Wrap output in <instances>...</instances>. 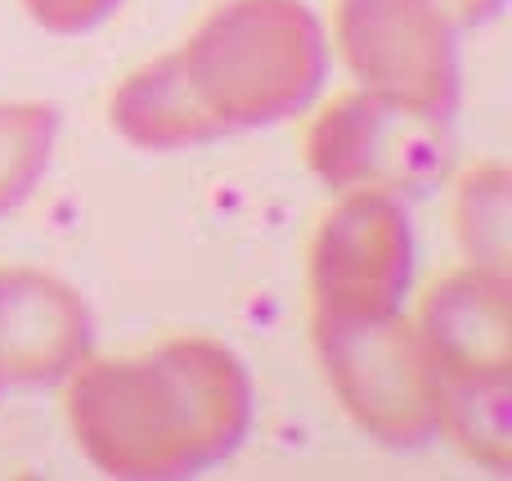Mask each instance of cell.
<instances>
[{
    "mask_svg": "<svg viewBox=\"0 0 512 481\" xmlns=\"http://www.w3.org/2000/svg\"><path fill=\"white\" fill-rule=\"evenodd\" d=\"M95 320L86 297L45 270H0V378L54 383L86 360Z\"/></svg>",
    "mask_w": 512,
    "mask_h": 481,
    "instance_id": "7",
    "label": "cell"
},
{
    "mask_svg": "<svg viewBox=\"0 0 512 481\" xmlns=\"http://www.w3.org/2000/svg\"><path fill=\"white\" fill-rule=\"evenodd\" d=\"M441 5L450 9L459 27H481V23H490V18L504 14L508 0H441Z\"/></svg>",
    "mask_w": 512,
    "mask_h": 481,
    "instance_id": "13",
    "label": "cell"
},
{
    "mask_svg": "<svg viewBox=\"0 0 512 481\" xmlns=\"http://www.w3.org/2000/svg\"><path fill=\"white\" fill-rule=\"evenodd\" d=\"M459 234L472 261L508 275V171L477 167L459 189Z\"/></svg>",
    "mask_w": 512,
    "mask_h": 481,
    "instance_id": "11",
    "label": "cell"
},
{
    "mask_svg": "<svg viewBox=\"0 0 512 481\" xmlns=\"http://www.w3.org/2000/svg\"><path fill=\"white\" fill-rule=\"evenodd\" d=\"M441 432L459 441L468 459L490 473L512 468V401L508 374L495 378H445V414Z\"/></svg>",
    "mask_w": 512,
    "mask_h": 481,
    "instance_id": "9",
    "label": "cell"
},
{
    "mask_svg": "<svg viewBox=\"0 0 512 481\" xmlns=\"http://www.w3.org/2000/svg\"><path fill=\"white\" fill-rule=\"evenodd\" d=\"M454 153L450 117L400 99L355 90L319 113L306 135V158L333 189L423 194L445 176Z\"/></svg>",
    "mask_w": 512,
    "mask_h": 481,
    "instance_id": "4",
    "label": "cell"
},
{
    "mask_svg": "<svg viewBox=\"0 0 512 481\" xmlns=\"http://www.w3.org/2000/svg\"><path fill=\"white\" fill-rule=\"evenodd\" d=\"M59 135L50 104H0V216L14 212L41 185Z\"/></svg>",
    "mask_w": 512,
    "mask_h": 481,
    "instance_id": "10",
    "label": "cell"
},
{
    "mask_svg": "<svg viewBox=\"0 0 512 481\" xmlns=\"http://www.w3.org/2000/svg\"><path fill=\"white\" fill-rule=\"evenodd\" d=\"M0 383H5V378H0Z\"/></svg>",
    "mask_w": 512,
    "mask_h": 481,
    "instance_id": "14",
    "label": "cell"
},
{
    "mask_svg": "<svg viewBox=\"0 0 512 481\" xmlns=\"http://www.w3.org/2000/svg\"><path fill=\"white\" fill-rule=\"evenodd\" d=\"M315 351L342 410L373 441L414 450L441 432L445 374L400 311L355 320L315 315Z\"/></svg>",
    "mask_w": 512,
    "mask_h": 481,
    "instance_id": "3",
    "label": "cell"
},
{
    "mask_svg": "<svg viewBox=\"0 0 512 481\" xmlns=\"http://www.w3.org/2000/svg\"><path fill=\"white\" fill-rule=\"evenodd\" d=\"M68 423L104 477L180 481L243 446L252 383L230 347L176 338L144 356L81 360L68 387Z\"/></svg>",
    "mask_w": 512,
    "mask_h": 481,
    "instance_id": "2",
    "label": "cell"
},
{
    "mask_svg": "<svg viewBox=\"0 0 512 481\" xmlns=\"http://www.w3.org/2000/svg\"><path fill=\"white\" fill-rule=\"evenodd\" d=\"M463 27L441 0H337V45L373 95L454 117Z\"/></svg>",
    "mask_w": 512,
    "mask_h": 481,
    "instance_id": "5",
    "label": "cell"
},
{
    "mask_svg": "<svg viewBox=\"0 0 512 481\" xmlns=\"http://www.w3.org/2000/svg\"><path fill=\"white\" fill-rule=\"evenodd\" d=\"M423 333L445 378H495L512 365L508 275L468 266L445 275L423 297Z\"/></svg>",
    "mask_w": 512,
    "mask_h": 481,
    "instance_id": "8",
    "label": "cell"
},
{
    "mask_svg": "<svg viewBox=\"0 0 512 481\" xmlns=\"http://www.w3.org/2000/svg\"><path fill=\"white\" fill-rule=\"evenodd\" d=\"M324 72V27L310 5L225 0L180 50L135 68L108 117L135 149H198L297 117L319 95Z\"/></svg>",
    "mask_w": 512,
    "mask_h": 481,
    "instance_id": "1",
    "label": "cell"
},
{
    "mask_svg": "<svg viewBox=\"0 0 512 481\" xmlns=\"http://www.w3.org/2000/svg\"><path fill=\"white\" fill-rule=\"evenodd\" d=\"M414 279V230L396 194L351 189L337 212L324 216L310 243V297L315 315L355 320V315L400 311Z\"/></svg>",
    "mask_w": 512,
    "mask_h": 481,
    "instance_id": "6",
    "label": "cell"
},
{
    "mask_svg": "<svg viewBox=\"0 0 512 481\" xmlns=\"http://www.w3.org/2000/svg\"><path fill=\"white\" fill-rule=\"evenodd\" d=\"M122 0H23L27 18L45 32H59V36H81L90 27H99Z\"/></svg>",
    "mask_w": 512,
    "mask_h": 481,
    "instance_id": "12",
    "label": "cell"
}]
</instances>
